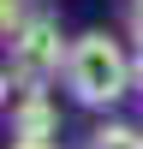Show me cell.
<instances>
[{
  "mask_svg": "<svg viewBox=\"0 0 143 149\" xmlns=\"http://www.w3.org/2000/svg\"><path fill=\"white\" fill-rule=\"evenodd\" d=\"M66 90L83 107H113L137 90V66L107 30H83L72 42V60H66Z\"/></svg>",
  "mask_w": 143,
  "mask_h": 149,
  "instance_id": "6da1fadb",
  "label": "cell"
},
{
  "mask_svg": "<svg viewBox=\"0 0 143 149\" xmlns=\"http://www.w3.org/2000/svg\"><path fill=\"white\" fill-rule=\"evenodd\" d=\"M66 60H72V42L60 36L54 18H30L12 36V72L24 84H48L54 72H66Z\"/></svg>",
  "mask_w": 143,
  "mask_h": 149,
  "instance_id": "7a4b0ae2",
  "label": "cell"
},
{
  "mask_svg": "<svg viewBox=\"0 0 143 149\" xmlns=\"http://www.w3.org/2000/svg\"><path fill=\"white\" fill-rule=\"evenodd\" d=\"M54 131H60V107L48 102L42 84H30V90L12 102V137L18 143H48Z\"/></svg>",
  "mask_w": 143,
  "mask_h": 149,
  "instance_id": "3957f363",
  "label": "cell"
},
{
  "mask_svg": "<svg viewBox=\"0 0 143 149\" xmlns=\"http://www.w3.org/2000/svg\"><path fill=\"white\" fill-rule=\"evenodd\" d=\"M90 149H143V131L137 125H101L90 137Z\"/></svg>",
  "mask_w": 143,
  "mask_h": 149,
  "instance_id": "277c9868",
  "label": "cell"
},
{
  "mask_svg": "<svg viewBox=\"0 0 143 149\" xmlns=\"http://www.w3.org/2000/svg\"><path fill=\"white\" fill-rule=\"evenodd\" d=\"M30 24V12H24V0H0V30H6V42Z\"/></svg>",
  "mask_w": 143,
  "mask_h": 149,
  "instance_id": "5b68a950",
  "label": "cell"
},
{
  "mask_svg": "<svg viewBox=\"0 0 143 149\" xmlns=\"http://www.w3.org/2000/svg\"><path fill=\"white\" fill-rule=\"evenodd\" d=\"M125 24H131V36L143 42V0H131V6H125Z\"/></svg>",
  "mask_w": 143,
  "mask_h": 149,
  "instance_id": "8992f818",
  "label": "cell"
},
{
  "mask_svg": "<svg viewBox=\"0 0 143 149\" xmlns=\"http://www.w3.org/2000/svg\"><path fill=\"white\" fill-rule=\"evenodd\" d=\"M131 66H137V90H143V42H137V54H131Z\"/></svg>",
  "mask_w": 143,
  "mask_h": 149,
  "instance_id": "52a82bcc",
  "label": "cell"
},
{
  "mask_svg": "<svg viewBox=\"0 0 143 149\" xmlns=\"http://www.w3.org/2000/svg\"><path fill=\"white\" fill-rule=\"evenodd\" d=\"M12 149H60V143H12Z\"/></svg>",
  "mask_w": 143,
  "mask_h": 149,
  "instance_id": "ba28073f",
  "label": "cell"
}]
</instances>
